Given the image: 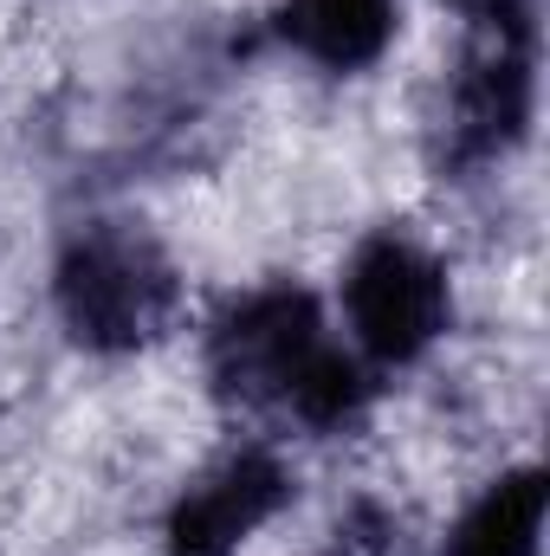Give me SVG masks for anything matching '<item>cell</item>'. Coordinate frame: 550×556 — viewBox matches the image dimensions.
<instances>
[{
    "label": "cell",
    "mask_w": 550,
    "mask_h": 556,
    "mask_svg": "<svg viewBox=\"0 0 550 556\" xmlns=\"http://www.w3.org/2000/svg\"><path fill=\"white\" fill-rule=\"evenodd\" d=\"M343 304H350V330H357L363 356H376L383 369L421 363L453 317L440 260L427 247H414L409 233H376L357 247L350 278H343Z\"/></svg>",
    "instance_id": "obj_2"
},
{
    "label": "cell",
    "mask_w": 550,
    "mask_h": 556,
    "mask_svg": "<svg viewBox=\"0 0 550 556\" xmlns=\"http://www.w3.org/2000/svg\"><path fill=\"white\" fill-rule=\"evenodd\" d=\"M324 317L311 304V291L298 285H266L253 298H240L214 337H208V376L227 402L247 408H285L291 382L304 376V363L324 350Z\"/></svg>",
    "instance_id": "obj_3"
},
{
    "label": "cell",
    "mask_w": 550,
    "mask_h": 556,
    "mask_svg": "<svg viewBox=\"0 0 550 556\" xmlns=\"http://www.w3.org/2000/svg\"><path fill=\"white\" fill-rule=\"evenodd\" d=\"M291 498V472L278 466L266 446H240L227 453L208 479H195L175 511H168V556H227L240 551L266 518H278V505Z\"/></svg>",
    "instance_id": "obj_5"
},
{
    "label": "cell",
    "mask_w": 550,
    "mask_h": 556,
    "mask_svg": "<svg viewBox=\"0 0 550 556\" xmlns=\"http://www.w3.org/2000/svg\"><path fill=\"white\" fill-rule=\"evenodd\" d=\"M59 311L85 350L104 356L142 350L175 317V266L142 227L98 220L59 260Z\"/></svg>",
    "instance_id": "obj_1"
},
{
    "label": "cell",
    "mask_w": 550,
    "mask_h": 556,
    "mask_svg": "<svg viewBox=\"0 0 550 556\" xmlns=\"http://www.w3.org/2000/svg\"><path fill=\"white\" fill-rule=\"evenodd\" d=\"M532 124V20L518 0L486 7V33L460 59L453 98H447V162L479 168L505 155Z\"/></svg>",
    "instance_id": "obj_4"
},
{
    "label": "cell",
    "mask_w": 550,
    "mask_h": 556,
    "mask_svg": "<svg viewBox=\"0 0 550 556\" xmlns=\"http://www.w3.org/2000/svg\"><path fill=\"white\" fill-rule=\"evenodd\" d=\"M285 26H291V39H298L317 65L357 72V65H370V59L389 46V33H396V0H291Z\"/></svg>",
    "instance_id": "obj_7"
},
{
    "label": "cell",
    "mask_w": 550,
    "mask_h": 556,
    "mask_svg": "<svg viewBox=\"0 0 550 556\" xmlns=\"http://www.w3.org/2000/svg\"><path fill=\"white\" fill-rule=\"evenodd\" d=\"M460 7H479V13H486V7H499V0H460Z\"/></svg>",
    "instance_id": "obj_8"
},
{
    "label": "cell",
    "mask_w": 550,
    "mask_h": 556,
    "mask_svg": "<svg viewBox=\"0 0 550 556\" xmlns=\"http://www.w3.org/2000/svg\"><path fill=\"white\" fill-rule=\"evenodd\" d=\"M545 511H550V485L538 466H518L505 479H492L473 511L453 525L447 556H538L545 538Z\"/></svg>",
    "instance_id": "obj_6"
}]
</instances>
